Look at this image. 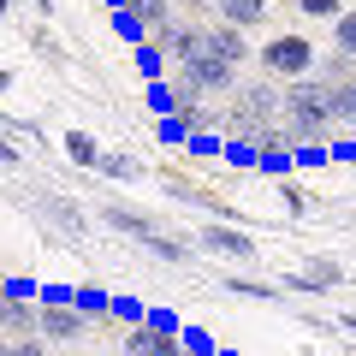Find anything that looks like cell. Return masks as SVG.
Here are the masks:
<instances>
[{"label": "cell", "instance_id": "obj_13", "mask_svg": "<svg viewBox=\"0 0 356 356\" xmlns=\"http://www.w3.org/2000/svg\"><path fill=\"white\" fill-rule=\"evenodd\" d=\"M315 77L327 89H339V83H350L356 77V60H344V54H327V60H315Z\"/></svg>", "mask_w": 356, "mask_h": 356}, {"label": "cell", "instance_id": "obj_15", "mask_svg": "<svg viewBox=\"0 0 356 356\" xmlns=\"http://www.w3.org/2000/svg\"><path fill=\"white\" fill-rule=\"evenodd\" d=\"M332 54L356 60V6H344V13H339V24H332Z\"/></svg>", "mask_w": 356, "mask_h": 356}, {"label": "cell", "instance_id": "obj_11", "mask_svg": "<svg viewBox=\"0 0 356 356\" xmlns=\"http://www.w3.org/2000/svg\"><path fill=\"white\" fill-rule=\"evenodd\" d=\"M102 220H107L113 232H125V238H143V243L154 238V220H149V214H131V208H119V202H107Z\"/></svg>", "mask_w": 356, "mask_h": 356}, {"label": "cell", "instance_id": "obj_19", "mask_svg": "<svg viewBox=\"0 0 356 356\" xmlns=\"http://www.w3.org/2000/svg\"><path fill=\"white\" fill-rule=\"evenodd\" d=\"M297 13H303V18H327V24H339L344 0H297Z\"/></svg>", "mask_w": 356, "mask_h": 356}, {"label": "cell", "instance_id": "obj_34", "mask_svg": "<svg viewBox=\"0 0 356 356\" xmlns=\"http://www.w3.org/2000/svg\"><path fill=\"white\" fill-rule=\"evenodd\" d=\"M344 327H350V332H356V315H350V321H344Z\"/></svg>", "mask_w": 356, "mask_h": 356}, {"label": "cell", "instance_id": "obj_27", "mask_svg": "<svg viewBox=\"0 0 356 356\" xmlns=\"http://www.w3.org/2000/svg\"><path fill=\"white\" fill-rule=\"evenodd\" d=\"M119 36H131V42H143V24L131 13H119Z\"/></svg>", "mask_w": 356, "mask_h": 356}, {"label": "cell", "instance_id": "obj_8", "mask_svg": "<svg viewBox=\"0 0 356 356\" xmlns=\"http://www.w3.org/2000/svg\"><path fill=\"white\" fill-rule=\"evenodd\" d=\"M202 250L232 255V261H250L255 243H250V232H238V226H208V232H202Z\"/></svg>", "mask_w": 356, "mask_h": 356}, {"label": "cell", "instance_id": "obj_22", "mask_svg": "<svg viewBox=\"0 0 356 356\" xmlns=\"http://www.w3.org/2000/svg\"><path fill=\"white\" fill-rule=\"evenodd\" d=\"M161 60H166V54L154 48V42H143V54H137V65H143V72H149V77H161Z\"/></svg>", "mask_w": 356, "mask_h": 356}, {"label": "cell", "instance_id": "obj_3", "mask_svg": "<svg viewBox=\"0 0 356 356\" xmlns=\"http://www.w3.org/2000/svg\"><path fill=\"white\" fill-rule=\"evenodd\" d=\"M255 60H261V72L273 77V83H297V77H315L321 54H315V42H309V36H297V30H291V36H273Z\"/></svg>", "mask_w": 356, "mask_h": 356}, {"label": "cell", "instance_id": "obj_6", "mask_svg": "<svg viewBox=\"0 0 356 356\" xmlns=\"http://www.w3.org/2000/svg\"><path fill=\"white\" fill-rule=\"evenodd\" d=\"M154 48H161V54H172L178 65H184V60H196V54H202V24H178V18H172V24H161V30H154Z\"/></svg>", "mask_w": 356, "mask_h": 356}, {"label": "cell", "instance_id": "obj_18", "mask_svg": "<svg viewBox=\"0 0 356 356\" xmlns=\"http://www.w3.org/2000/svg\"><path fill=\"white\" fill-rule=\"evenodd\" d=\"M149 250L154 255H161V261H191V238H166V232H154V238H149Z\"/></svg>", "mask_w": 356, "mask_h": 356}, {"label": "cell", "instance_id": "obj_2", "mask_svg": "<svg viewBox=\"0 0 356 356\" xmlns=\"http://www.w3.org/2000/svg\"><path fill=\"white\" fill-rule=\"evenodd\" d=\"M280 107H285V89L273 83V77H261V83H243L238 95H232L226 131H232L238 143H250V149H261V143L280 131Z\"/></svg>", "mask_w": 356, "mask_h": 356}, {"label": "cell", "instance_id": "obj_10", "mask_svg": "<svg viewBox=\"0 0 356 356\" xmlns=\"http://www.w3.org/2000/svg\"><path fill=\"white\" fill-rule=\"evenodd\" d=\"M220 6V24H232V30H255L267 18V0H214Z\"/></svg>", "mask_w": 356, "mask_h": 356}, {"label": "cell", "instance_id": "obj_4", "mask_svg": "<svg viewBox=\"0 0 356 356\" xmlns=\"http://www.w3.org/2000/svg\"><path fill=\"white\" fill-rule=\"evenodd\" d=\"M178 72L196 83V95H238V65H226L220 54H208V48L196 54V60H184Z\"/></svg>", "mask_w": 356, "mask_h": 356}, {"label": "cell", "instance_id": "obj_25", "mask_svg": "<svg viewBox=\"0 0 356 356\" xmlns=\"http://www.w3.org/2000/svg\"><path fill=\"white\" fill-rule=\"evenodd\" d=\"M232 291H243V297H273V285H255V280H232Z\"/></svg>", "mask_w": 356, "mask_h": 356}, {"label": "cell", "instance_id": "obj_9", "mask_svg": "<svg viewBox=\"0 0 356 356\" xmlns=\"http://www.w3.org/2000/svg\"><path fill=\"white\" fill-rule=\"evenodd\" d=\"M0 332H6V339H36V309H30L24 297L0 291Z\"/></svg>", "mask_w": 356, "mask_h": 356}, {"label": "cell", "instance_id": "obj_14", "mask_svg": "<svg viewBox=\"0 0 356 356\" xmlns=\"http://www.w3.org/2000/svg\"><path fill=\"white\" fill-rule=\"evenodd\" d=\"M332 125L356 131V77H350V83H339V89H332Z\"/></svg>", "mask_w": 356, "mask_h": 356}, {"label": "cell", "instance_id": "obj_26", "mask_svg": "<svg viewBox=\"0 0 356 356\" xmlns=\"http://www.w3.org/2000/svg\"><path fill=\"white\" fill-rule=\"evenodd\" d=\"M13 356H48V350H42V339H13Z\"/></svg>", "mask_w": 356, "mask_h": 356}, {"label": "cell", "instance_id": "obj_16", "mask_svg": "<svg viewBox=\"0 0 356 356\" xmlns=\"http://www.w3.org/2000/svg\"><path fill=\"white\" fill-rule=\"evenodd\" d=\"M291 285H297V291H327V285H339V267H332V261H315V267H303Z\"/></svg>", "mask_w": 356, "mask_h": 356}, {"label": "cell", "instance_id": "obj_24", "mask_svg": "<svg viewBox=\"0 0 356 356\" xmlns=\"http://www.w3.org/2000/svg\"><path fill=\"white\" fill-rule=\"evenodd\" d=\"M113 315H119V321H131V327H143V303H131V297H119Z\"/></svg>", "mask_w": 356, "mask_h": 356}, {"label": "cell", "instance_id": "obj_5", "mask_svg": "<svg viewBox=\"0 0 356 356\" xmlns=\"http://www.w3.org/2000/svg\"><path fill=\"white\" fill-rule=\"evenodd\" d=\"M89 332V315H77L72 303H42L36 309V339H54V344H72Z\"/></svg>", "mask_w": 356, "mask_h": 356}, {"label": "cell", "instance_id": "obj_33", "mask_svg": "<svg viewBox=\"0 0 356 356\" xmlns=\"http://www.w3.org/2000/svg\"><path fill=\"white\" fill-rule=\"evenodd\" d=\"M36 13H48V0H36Z\"/></svg>", "mask_w": 356, "mask_h": 356}, {"label": "cell", "instance_id": "obj_28", "mask_svg": "<svg viewBox=\"0 0 356 356\" xmlns=\"http://www.w3.org/2000/svg\"><path fill=\"white\" fill-rule=\"evenodd\" d=\"M226 154H232L238 166H250V161H255V149H250V143H238V137H232V149H226Z\"/></svg>", "mask_w": 356, "mask_h": 356}, {"label": "cell", "instance_id": "obj_12", "mask_svg": "<svg viewBox=\"0 0 356 356\" xmlns=\"http://www.w3.org/2000/svg\"><path fill=\"white\" fill-rule=\"evenodd\" d=\"M125 13L143 30H161V24H172V0H125Z\"/></svg>", "mask_w": 356, "mask_h": 356}, {"label": "cell", "instance_id": "obj_7", "mask_svg": "<svg viewBox=\"0 0 356 356\" xmlns=\"http://www.w3.org/2000/svg\"><path fill=\"white\" fill-rule=\"evenodd\" d=\"M202 48L220 54L226 65H243V60H250V42H243V30H232V24H202Z\"/></svg>", "mask_w": 356, "mask_h": 356}, {"label": "cell", "instance_id": "obj_31", "mask_svg": "<svg viewBox=\"0 0 356 356\" xmlns=\"http://www.w3.org/2000/svg\"><path fill=\"white\" fill-rule=\"evenodd\" d=\"M107 6H119V13H125V0H107Z\"/></svg>", "mask_w": 356, "mask_h": 356}, {"label": "cell", "instance_id": "obj_30", "mask_svg": "<svg viewBox=\"0 0 356 356\" xmlns=\"http://www.w3.org/2000/svg\"><path fill=\"white\" fill-rule=\"evenodd\" d=\"M0 356H13V339H0Z\"/></svg>", "mask_w": 356, "mask_h": 356}, {"label": "cell", "instance_id": "obj_23", "mask_svg": "<svg viewBox=\"0 0 356 356\" xmlns=\"http://www.w3.org/2000/svg\"><path fill=\"white\" fill-rule=\"evenodd\" d=\"M184 356H214V339L208 332H184Z\"/></svg>", "mask_w": 356, "mask_h": 356}, {"label": "cell", "instance_id": "obj_17", "mask_svg": "<svg viewBox=\"0 0 356 356\" xmlns=\"http://www.w3.org/2000/svg\"><path fill=\"white\" fill-rule=\"evenodd\" d=\"M65 154H72L77 166H102V149H95V137H83V131H65Z\"/></svg>", "mask_w": 356, "mask_h": 356}, {"label": "cell", "instance_id": "obj_20", "mask_svg": "<svg viewBox=\"0 0 356 356\" xmlns=\"http://www.w3.org/2000/svg\"><path fill=\"white\" fill-rule=\"evenodd\" d=\"M102 172H107V178H137L143 166L131 161V154H113V161H102Z\"/></svg>", "mask_w": 356, "mask_h": 356}, {"label": "cell", "instance_id": "obj_32", "mask_svg": "<svg viewBox=\"0 0 356 356\" xmlns=\"http://www.w3.org/2000/svg\"><path fill=\"white\" fill-rule=\"evenodd\" d=\"M6 83H13V77H6V72H0V89H6Z\"/></svg>", "mask_w": 356, "mask_h": 356}, {"label": "cell", "instance_id": "obj_1", "mask_svg": "<svg viewBox=\"0 0 356 356\" xmlns=\"http://www.w3.org/2000/svg\"><path fill=\"white\" fill-rule=\"evenodd\" d=\"M285 143L291 149H327L332 137V89L321 83V77H297V83H285Z\"/></svg>", "mask_w": 356, "mask_h": 356}, {"label": "cell", "instance_id": "obj_21", "mask_svg": "<svg viewBox=\"0 0 356 356\" xmlns=\"http://www.w3.org/2000/svg\"><path fill=\"white\" fill-rule=\"evenodd\" d=\"M191 137V119L178 113V119H161V143H184Z\"/></svg>", "mask_w": 356, "mask_h": 356}, {"label": "cell", "instance_id": "obj_29", "mask_svg": "<svg viewBox=\"0 0 356 356\" xmlns=\"http://www.w3.org/2000/svg\"><path fill=\"white\" fill-rule=\"evenodd\" d=\"M172 6H191V13H202V6H214V0H172Z\"/></svg>", "mask_w": 356, "mask_h": 356}]
</instances>
